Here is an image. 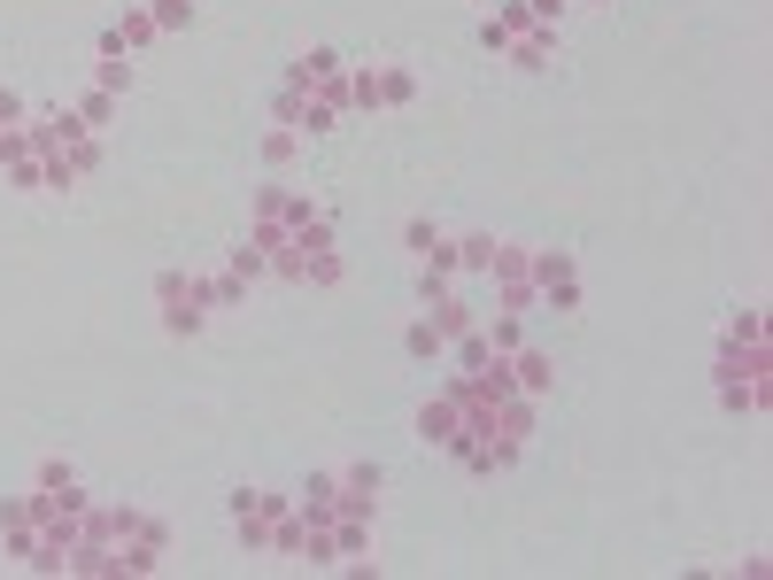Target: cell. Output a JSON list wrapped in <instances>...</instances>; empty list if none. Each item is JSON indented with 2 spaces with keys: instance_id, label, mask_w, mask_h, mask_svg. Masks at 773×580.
<instances>
[{
  "instance_id": "23",
  "label": "cell",
  "mask_w": 773,
  "mask_h": 580,
  "mask_svg": "<svg viewBox=\"0 0 773 580\" xmlns=\"http://www.w3.org/2000/svg\"><path fill=\"white\" fill-rule=\"evenodd\" d=\"M294 147H302V132H294V124H271V132H263V163H271V171H286V163H294Z\"/></svg>"
},
{
  "instance_id": "9",
  "label": "cell",
  "mask_w": 773,
  "mask_h": 580,
  "mask_svg": "<svg viewBox=\"0 0 773 580\" xmlns=\"http://www.w3.org/2000/svg\"><path fill=\"white\" fill-rule=\"evenodd\" d=\"M309 217H317V201H309V194H294V186H263V194H255V209H248V240H263V248H271V240L302 232Z\"/></svg>"
},
{
  "instance_id": "22",
  "label": "cell",
  "mask_w": 773,
  "mask_h": 580,
  "mask_svg": "<svg viewBox=\"0 0 773 580\" xmlns=\"http://www.w3.org/2000/svg\"><path fill=\"white\" fill-rule=\"evenodd\" d=\"M109 117H117V94H101V86H86V94H78V124H86V132H101Z\"/></svg>"
},
{
  "instance_id": "25",
  "label": "cell",
  "mask_w": 773,
  "mask_h": 580,
  "mask_svg": "<svg viewBox=\"0 0 773 580\" xmlns=\"http://www.w3.org/2000/svg\"><path fill=\"white\" fill-rule=\"evenodd\" d=\"M457 255H465V271H488V263H496V240H488V232H465Z\"/></svg>"
},
{
  "instance_id": "20",
  "label": "cell",
  "mask_w": 773,
  "mask_h": 580,
  "mask_svg": "<svg viewBox=\"0 0 773 580\" xmlns=\"http://www.w3.org/2000/svg\"><path fill=\"white\" fill-rule=\"evenodd\" d=\"M225 271H232V278H240V286H255V278H263V271H271V248H263V240H240V248H232V263H225Z\"/></svg>"
},
{
  "instance_id": "7",
  "label": "cell",
  "mask_w": 773,
  "mask_h": 580,
  "mask_svg": "<svg viewBox=\"0 0 773 580\" xmlns=\"http://www.w3.org/2000/svg\"><path fill=\"white\" fill-rule=\"evenodd\" d=\"M24 124H32V147L40 155H63L70 163V178H94L101 171V132H86L78 109H47V117H24Z\"/></svg>"
},
{
  "instance_id": "8",
  "label": "cell",
  "mask_w": 773,
  "mask_h": 580,
  "mask_svg": "<svg viewBox=\"0 0 773 580\" xmlns=\"http://www.w3.org/2000/svg\"><path fill=\"white\" fill-rule=\"evenodd\" d=\"M286 94H302V101H325V109H340V117H348V63H340L333 47H309V55H294V70H286Z\"/></svg>"
},
{
  "instance_id": "3",
  "label": "cell",
  "mask_w": 773,
  "mask_h": 580,
  "mask_svg": "<svg viewBox=\"0 0 773 580\" xmlns=\"http://www.w3.org/2000/svg\"><path fill=\"white\" fill-rule=\"evenodd\" d=\"M78 534H101L117 572H155V565H163V549H171L163 518H148V511H86V526H78Z\"/></svg>"
},
{
  "instance_id": "10",
  "label": "cell",
  "mask_w": 773,
  "mask_h": 580,
  "mask_svg": "<svg viewBox=\"0 0 773 580\" xmlns=\"http://www.w3.org/2000/svg\"><path fill=\"white\" fill-rule=\"evenodd\" d=\"M155 303H163V326H171V333H202V326H209V278L163 271V278H155Z\"/></svg>"
},
{
  "instance_id": "19",
  "label": "cell",
  "mask_w": 773,
  "mask_h": 580,
  "mask_svg": "<svg viewBox=\"0 0 773 580\" xmlns=\"http://www.w3.org/2000/svg\"><path fill=\"white\" fill-rule=\"evenodd\" d=\"M148 40H163V32H155V17H148V9H124V24H117L101 47H124V55H132V47H148Z\"/></svg>"
},
{
  "instance_id": "21",
  "label": "cell",
  "mask_w": 773,
  "mask_h": 580,
  "mask_svg": "<svg viewBox=\"0 0 773 580\" xmlns=\"http://www.w3.org/2000/svg\"><path fill=\"white\" fill-rule=\"evenodd\" d=\"M94 86H101V94H117V101H124V86H132V63H124V55H117V47H101V70H94Z\"/></svg>"
},
{
  "instance_id": "18",
  "label": "cell",
  "mask_w": 773,
  "mask_h": 580,
  "mask_svg": "<svg viewBox=\"0 0 773 580\" xmlns=\"http://www.w3.org/2000/svg\"><path fill=\"white\" fill-rule=\"evenodd\" d=\"M426 303H434L426 318H434L442 341H465V333H472V303H465V295H449V286H442V295H426Z\"/></svg>"
},
{
  "instance_id": "11",
  "label": "cell",
  "mask_w": 773,
  "mask_h": 580,
  "mask_svg": "<svg viewBox=\"0 0 773 580\" xmlns=\"http://www.w3.org/2000/svg\"><path fill=\"white\" fill-rule=\"evenodd\" d=\"M411 94H418V78L395 70V63H363V70H348V109H411Z\"/></svg>"
},
{
  "instance_id": "12",
  "label": "cell",
  "mask_w": 773,
  "mask_h": 580,
  "mask_svg": "<svg viewBox=\"0 0 773 580\" xmlns=\"http://www.w3.org/2000/svg\"><path fill=\"white\" fill-rule=\"evenodd\" d=\"M526 271H534V303L542 310H580V271L565 248H526Z\"/></svg>"
},
{
  "instance_id": "26",
  "label": "cell",
  "mask_w": 773,
  "mask_h": 580,
  "mask_svg": "<svg viewBox=\"0 0 773 580\" xmlns=\"http://www.w3.org/2000/svg\"><path fill=\"white\" fill-rule=\"evenodd\" d=\"M442 349H449V341L434 333V318H418V326H411V357H442Z\"/></svg>"
},
{
  "instance_id": "14",
  "label": "cell",
  "mask_w": 773,
  "mask_h": 580,
  "mask_svg": "<svg viewBox=\"0 0 773 580\" xmlns=\"http://www.w3.org/2000/svg\"><path fill=\"white\" fill-rule=\"evenodd\" d=\"M418 441H426V449H457V441H465V403H457V387H442V395L418 411Z\"/></svg>"
},
{
  "instance_id": "1",
  "label": "cell",
  "mask_w": 773,
  "mask_h": 580,
  "mask_svg": "<svg viewBox=\"0 0 773 580\" xmlns=\"http://www.w3.org/2000/svg\"><path fill=\"white\" fill-rule=\"evenodd\" d=\"M719 403L742 418H765V318L742 310L727 318V349H719Z\"/></svg>"
},
{
  "instance_id": "5",
  "label": "cell",
  "mask_w": 773,
  "mask_h": 580,
  "mask_svg": "<svg viewBox=\"0 0 773 580\" xmlns=\"http://www.w3.org/2000/svg\"><path fill=\"white\" fill-rule=\"evenodd\" d=\"M271 271H279V278H294V286H333V278H340V248H333L325 209H317L302 232L271 240Z\"/></svg>"
},
{
  "instance_id": "13",
  "label": "cell",
  "mask_w": 773,
  "mask_h": 580,
  "mask_svg": "<svg viewBox=\"0 0 773 580\" xmlns=\"http://www.w3.org/2000/svg\"><path fill=\"white\" fill-rule=\"evenodd\" d=\"M480 278H496V310H534V271H526V248L496 240V263H488Z\"/></svg>"
},
{
  "instance_id": "17",
  "label": "cell",
  "mask_w": 773,
  "mask_h": 580,
  "mask_svg": "<svg viewBox=\"0 0 773 580\" xmlns=\"http://www.w3.org/2000/svg\"><path fill=\"white\" fill-rule=\"evenodd\" d=\"M279 124H294V132H340V109H325V101H302V94H286L279 86Z\"/></svg>"
},
{
  "instance_id": "24",
  "label": "cell",
  "mask_w": 773,
  "mask_h": 580,
  "mask_svg": "<svg viewBox=\"0 0 773 580\" xmlns=\"http://www.w3.org/2000/svg\"><path fill=\"white\" fill-rule=\"evenodd\" d=\"M148 17H155V32H186L194 24V0H148Z\"/></svg>"
},
{
  "instance_id": "15",
  "label": "cell",
  "mask_w": 773,
  "mask_h": 580,
  "mask_svg": "<svg viewBox=\"0 0 773 580\" xmlns=\"http://www.w3.org/2000/svg\"><path fill=\"white\" fill-rule=\"evenodd\" d=\"M0 549H9L17 565H32V549H40V518H32V495H9V503H0Z\"/></svg>"
},
{
  "instance_id": "16",
  "label": "cell",
  "mask_w": 773,
  "mask_h": 580,
  "mask_svg": "<svg viewBox=\"0 0 773 580\" xmlns=\"http://www.w3.org/2000/svg\"><path fill=\"white\" fill-rule=\"evenodd\" d=\"M511 387L542 403V395L557 387V357H542V349H526V341H519V349H511Z\"/></svg>"
},
{
  "instance_id": "6",
  "label": "cell",
  "mask_w": 773,
  "mask_h": 580,
  "mask_svg": "<svg viewBox=\"0 0 773 580\" xmlns=\"http://www.w3.org/2000/svg\"><path fill=\"white\" fill-rule=\"evenodd\" d=\"M302 511H333V518H371L379 511V472L371 464H340V472H317L302 495Z\"/></svg>"
},
{
  "instance_id": "4",
  "label": "cell",
  "mask_w": 773,
  "mask_h": 580,
  "mask_svg": "<svg viewBox=\"0 0 773 580\" xmlns=\"http://www.w3.org/2000/svg\"><path fill=\"white\" fill-rule=\"evenodd\" d=\"M232 534L248 549H279V557H302V511L294 495H263V488H240L232 495Z\"/></svg>"
},
{
  "instance_id": "2",
  "label": "cell",
  "mask_w": 773,
  "mask_h": 580,
  "mask_svg": "<svg viewBox=\"0 0 773 580\" xmlns=\"http://www.w3.org/2000/svg\"><path fill=\"white\" fill-rule=\"evenodd\" d=\"M480 47L496 63H511V70H549L557 63V24H542L526 0H503V9L480 24Z\"/></svg>"
}]
</instances>
